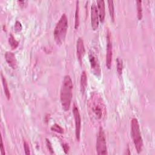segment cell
Masks as SVG:
<instances>
[{
    "instance_id": "6da1fadb",
    "label": "cell",
    "mask_w": 155,
    "mask_h": 155,
    "mask_svg": "<svg viewBox=\"0 0 155 155\" xmlns=\"http://www.w3.org/2000/svg\"><path fill=\"white\" fill-rule=\"evenodd\" d=\"M88 110L90 117L96 121L103 120L107 115V108L101 96L93 93L88 102Z\"/></svg>"
},
{
    "instance_id": "7a4b0ae2",
    "label": "cell",
    "mask_w": 155,
    "mask_h": 155,
    "mask_svg": "<svg viewBox=\"0 0 155 155\" xmlns=\"http://www.w3.org/2000/svg\"><path fill=\"white\" fill-rule=\"evenodd\" d=\"M73 96V82L69 75H65L62 82L60 90V101L65 111L70 109Z\"/></svg>"
},
{
    "instance_id": "3957f363",
    "label": "cell",
    "mask_w": 155,
    "mask_h": 155,
    "mask_svg": "<svg viewBox=\"0 0 155 155\" xmlns=\"http://www.w3.org/2000/svg\"><path fill=\"white\" fill-rule=\"evenodd\" d=\"M68 29V19L65 13L62 14L56 24L53 32L55 42L58 45H61L65 41Z\"/></svg>"
},
{
    "instance_id": "277c9868",
    "label": "cell",
    "mask_w": 155,
    "mask_h": 155,
    "mask_svg": "<svg viewBox=\"0 0 155 155\" xmlns=\"http://www.w3.org/2000/svg\"><path fill=\"white\" fill-rule=\"evenodd\" d=\"M131 135L137 153H140L143 148V140L138 120L134 117L131 121Z\"/></svg>"
},
{
    "instance_id": "5b68a950",
    "label": "cell",
    "mask_w": 155,
    "mask_h": 155,
    "mask_svg": "<svg viewBox=\"0 0 155 155\" xmlns=\"http://www.w3.org/2000/svg\"><path fill=\"white\" fill-rule=\"evenodd\" d=\"M96 150L97 154L105 155L107 154L106 137L104 130L102 127H99L96 138Z\"/></svg>"
},
{
    "instance_id": "8992f818",
    "label": "cell",
    "mask_w": 155,
    "mask_h": 155,
    "mask_svg": "<svg viewBox=\"0 0 155 155\" xmlns=\"http://www.w3.org/2000/svg\"><path fill=\"white\" fill-rule=\"evenodd\" d=\"M89 61L91 67V70L93 74L97 78L101 77V69L100 66V63L99 59L96 54L92 51H89L88 54Z\"/></svg>"
},
{
    "instance_id": "52a82bcc",
    "label": "cell",
    "mask_w": 155,
    "mask_h": 155,
    "mask_svg": "<svg viewBox=\"0 0 155 155\" xmlns=\"http://www.w3.org/2000/svg\"><path fill=\"white\" fill-rule=\"evenodd\" d=\"M73 114L74 119L75 123V134L76 137L78 141L80 140V134H81V118L80 113L78 107L76 105H74L73 107Z\"/></svg>"
},
{
    "instance_id": "ba28073f",
    "label": "cell",
    "mask_w": 155,
    "mask_h": 155,
    "mask_svg": "<svg viewBox=\"0 0 155 155\" xmlns=\"http://www.w3.org/2000/svg\"><path fill=\"white\" fill-rule=\"evenodd\" d=\"M113 58V46L111 41L110 33L108 31L107 36V51H106V66L110 69L111 66V61Z\"/></svg>"
},
{
    "instance_id": "9c48e42d",
    "label": "cell",
    "mask_w": 155,
    "mask_h": 155,
    "mask_svg": "<svg viewBox=\"0 0 155 155\" xmlns=\"http://www.w3.org/2000/svg\"><path fill=\"white\" fill-rule=\"evenodd\" d=\"M99 15L97 8L95 4H93L91 7V24L93 30H96L99 26Z\"/></svg>"
},
{
    "instance_id": "30bf717a",
    "label": "cell",
    "mask_w": 155,
    "mask_h": 155,
    "mask_svg": "<svg viewBox=\"0 0 155 155\" xmlns=\"http://www.w3.org/2000/svg\"><path fill=\"white\" fill-rule=\"evenodd\" d=\"M85 50L83 39L81 38H79L76 43V53L78 59L81 64L82 63V60L85 54Z\"/></svg>"
},
{
    "instance_id": "8fae6325",
    "label": "cell",
    "mask_w": 155,
    "mask_h": 155,
    "mask_svg": "<svg viewBox=\"0 0 155 155\" xmlns=\"http://www.w3.org/2000/svg\"><path fill=\"white\" fill-rule=\"evenodd\" d=\"M5 59L8 65L13 69L17 68V61L13 53L10 51H7L5 54Z\"/></svg>"
},
{
    "instance_id": "7c38bea8",
    "label": "cell",
    "mask_w": 155,
    "mask_h": 155,
    "mask_svg": "<svg viewBox=\"0 0 155 155\" xmlns=\"http://www.w3.org/2000/svg\"><path fill=\"white\" fill-rule=\"evenodd\" d=\"M97 12L99 15V19L101 22L103 23L105 16V2L102 0L97 1Z\"/></svg>"
},
{
    "instance_id": "4fadbf2b",
    "label": "cell",
    "mask_w": 155,
    "mask_h": 155,
    "mask_svg": "<svg viewBox=\"0 0 155 155\" xmlns=\"http://www.w3.org/2000/svg\"><path fill=\"white\" fill-rule=\"evenodd\" d=\"M87 85V74L85 71H82L81 74V79H80V90L81 92L84 94Z\"/></svg>"
},
{
    "instance_id": "5bb4252c",
    "label": "cell",
    "mask_w": 155,
    "mask_h": 155,
    "mask_svg": "<svg viewBox=\"0 0 155 155\" xmlns=\"http://www.w3.org/2000/svg\"><path fill=\"white\" fill-rule=\"evenodd\" d=\"M1 80H2V85H3V88H4V94L6 96V97L7 98V99H10V93L8 87V85H7V82L6 81V79L5 78V77L3 76L2 73H1Z\"/></svg>"
},
{
    "instance_id": "9a60e30c",
    "label": "cell",
    "mask_w": 155,
    "mask_h": 155,
    "mask_svg": "<svg viewBox=\"0 0 155 155\" xmlns=\"http://www.w3.org/2000/svg\"><path fill=\"white\" fill-rule=\"evenodd\" d=\"M76 11H75V16H74V28L77 29L79 27V2L76 1Z\"/></svg>"
},
{
    "instance_id": "2e32d148",
    "label": "cell",
    "mask_w": 155,
    "mask_h": 155,
    "mask_svg": "<svg viewBox=\"0 0 155 155\" xmlns=\"http://www.w3.org/2000/svg\"><path fill=\"white\" fill-rule=\"evenodd\" d=\"M108 11L110 13V18L113 21L114 20V4L113 1H108Z\"/></svg>"
},
{
    "instance_id": "e0dca14e",
    "label": "cell",
    "mask_w": 155,
    "mask_h": 155,
    "mask_svg": "<svg viewBox=\"0 0 155 155\" xmlns=\"http://www.w3.org/2000/svg\"><path fill=\"white\" fill-rule=\"evenodd\" d=\"M136 8H137V16L139 20H141L142 18V1H136Z\"/></svg>"
},
{
    "instance_id": "ac0fdd59",
    "label": "cell",
    "mask_w": 155,
    "mask_h": 155,
    "mask_svg": "<svg viewBox=\"0 0 155 155\" xmlns=\"http://www.w3.org/2000/svg\"><path fill=\"white\" fill-rule=\"evenodd\" d=\"M8 43L12 49L16 48L19 45V42L15 39L12 34L10 35V36L8 38Z\"/></svg>"
},
{
    "instance_id": "d6986e66",
    "label": "cell",
    "mask_w": 155,
    "mask_h": 155,
    "mask_svg": "<svg viewBox=\"0 0 155 155\" xmlns=\"http://www.w3.org/2000/svg\"><path fill=\"white\" fill-rule=\"evenodd\" d=\"M116 69L117 71L119 74H122L123 70V62L120 58H117L116 61Z\"/></svg>"
},
{
    "instance_id": "ffe728a7",
    "label": "cell",
    "mask_w": 155,
    "mask_h": 155,
    "mask_svg": "<svg viewBox=\"0 0 155 155\" xmlns=\"http://www.w3.org/2000/svg\"><path fill=\"white\" fill-rule=\"evenodd\" d=\"M51 130L53 131H55L56 133H61V134H62L64 133V130L63 128L60 127L58 124H53L51 128H50Z\"/></svg>"
},
{
    "instance_id": "44dd1931",
    "label": "cell",
    "mask_w": 155,
    "mask_h": 155,
    "mask_svg": "<svg viewBox=\"0 0 155 155\" xmlns=\"http://www.w3.org/2000/svg\"><path fill=\"white\" fill-rule=\"evenodd\" d=\"M24 151H25V153L26 154H30V148L28 146V144L27 143V142L26 141H24Z\"/></svg>"
},
{
    "instance_id": "7402d4cb",
    "label": "cell",
    "mask_w": 155,
    "mask_h": 155,
    "mask_svg": "<svg viewBox=\"0 0 155 155\" xmlns=\"http://www.w3.org/2000/svg\"><path fill=\"white\" fill-rule=\"evenodd\" d=\"M14 27H15V30L16 31H21V29H22V25H21V22H19V21H16Z\"/></svg>"
},
{
    "instance_id": "603a6c76",
    "label": "cell",
    "mask_w": 155,
    "mask_h": 155,
    "mask_svg": "<svg viewBox=\"0 0 155 155\" xmlns=\"http://www.w3.org/2000/svg\"><path fill=\"white\" fill-rule=\"evenodd\" d=\"M46 145H47V147L49 150V151L51 153H53V147H52V145L50 142V140L48 139H46Z\"/></svg>"
},
{
    "instance_id": "cb8c5ba5",
    "label": "cell",
    "mask_w": 155,
    "mask_h": 155,
    "mask_svg": "<svg viewBox=\"0 0 155 155\" xmlns=\"http://www.w3.org/2000/svg\"><path fill=\"white\" fill-rule=\"evenodd\" d=\"M1 153L2 155H4L5 154V149L4 148V144H3V141L2 139H1Z\"/></svg>"
},
{
    "instance_id": "d4e9b609",
    "label": "cell",
    "mask_w": 155,
    "mask_h": 155,
    "mask_svg": "<svg viewBox=\"0 0 155 155\" xmlns=\"http://www.w3.org/2000/svg\"><path fill=\"white\" fill-rule=\"evenodd\" d=\"M62 147H63V149H64V151L65 153L67 154V153H68V150H69L68 145H67V143L63 144V145H62Z\"/></svg>"
},
{
    "instance_id": "484cf974",
    "label": "cell",
    "mask_w": 155,
    "mask_h": 155,
    "mask_svg": "<svg viewBox=\"0 0 155 155\" xmlns=\"http://www.w3.org/2000/svg\"><path fill=\"white\" fill-rule=\"evenodd\" d=\"M19 2V4H20V6L21 7H24V5L25 3H27V1H18Z\"/></svg>"
}]
</instances>
